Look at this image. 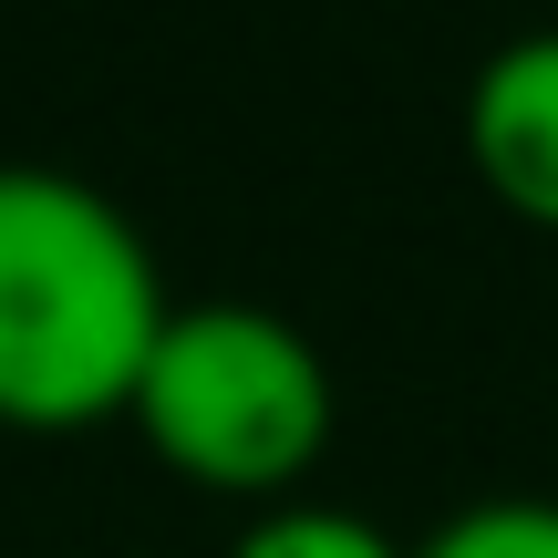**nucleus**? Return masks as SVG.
Instances as JSON below:
<instances>
[{"instance_id":"nucleus-1","label":"nucleus","mask_w":558,"mask_h":558,"mask_svg":"<svg viewBox=\"0 0 558 558\" xmlns=\"http://www.w3.org/2000/svg\"><path fill=\"white\" fill-rule=\"evenodd\" d=\"M145 228L73 166H0V424L83 435L124 414L166 331Z\"/></svg>"},{"instance_id":"nucleus-2","label":"nucleus","mask_w":558,"mask_h":558,"mask_svg":"<svg viewBox=\"0 0 558 558\" xmlns=\"http://www.w3.org/2000/svg\"><path fill=\"white\" fill-rule=\"evenodd\" d=\"M124 424L145 435V456L166 476L207 486V497H248L279 507L300 497L320 456H331V362L300 320H279L269 300H177L135 373V403Z\"/></svg>"},{"instance_id":"nucleus-3","label":"nucleus","mask_w":558,"mask_h":558,"mask_svg":"<svg viewBox=\"0 0 558 558\" xmlns=\"http://www.w3.org/2000/svg\"><path fill=\"white\" fill-rule=\"evenodd\" d=\"M465 156L507 218L558 239V32H518L465 83Z\"/></svg>"},{"instance_id":"nucleus-4","label":"nucleus","mask_w":558,"mask_h":558,"mask_svg":"<svg viewBox=\"0 0 558 558\" xmlns=\"http://www.w3.org/2000/svg\"><path fill=\"white\" fill-rule=\"evenodd\" d=\"M228 558H414L383 518L362 507H320V497H279L228 538Z\"/></svg>"},{"instance_id":"nucleus-5","label":"nucleus","mask_w":558,"mask_h":558,"mask_svg":"<svg viewBox=\"0 0 558 558\" xmlns=\"http://www.w3.org/2000/svg\"><path fill=\"white\" fill-rule=\"evenodd\" d=\"M414 558H558V497H476L424 527Z\"/></svg>"}]
</instances>
